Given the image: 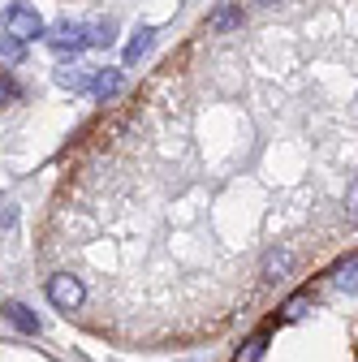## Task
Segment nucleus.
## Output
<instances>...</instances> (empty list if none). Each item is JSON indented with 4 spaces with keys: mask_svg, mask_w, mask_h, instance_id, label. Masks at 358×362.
Listing matches in <instances>:
<instances>
[{
    "mask_svg": "<svg viewBox=\"0 0 358 362\" xmlns=\"http://www.w3.org/2000/svg\"><path fill=\"white\" fill-rule=\"evenodd\" d=\"M43 43H48V52L61 57V61H78L86 48H91V39H86V22H57L48 26V35H43Z\"/></svg>",
    "mask_w": 358,
    "mask_h": 362,
    "instance_id": "obj_1",
    "label": "nucleus"
},
{
    "mask_svg": "<svg viewBox=\"0 0 358 362\" xmlns=\"http://www.w3.org/2000/svg\"><path fill=\"white\" fill-rule=\"evenodd\" d=\"M0 26H5L9 35H18L22 43L48 35V26H43V18H39V9H35V5H9L5 13H0Z\"/></svg>",
    "mask_w": 358,
    "mask_h": 362,
    "instance_id": "obj_2",
    "label": "nucleus"
},
{
    "mask_svg": "<svg viewBox=\"0 0 358 362\" xmlns=\"http://www.w3.org/2000/svg\"><path fill=\"white\" fill-rule=\"evenodd\" d=\"M302 267V255L294 250V246H272L263 255V267H259V281L263 285H281V281H289L294 272Z\"/></svg>",
    "mask_w": 358,
    "mask_h": 362,
    "instance_id": "obj_3",
    "label": "nucleus"
},
{
    "mask_svg": "<svg viewBox=\"0 0 358 362\" xmlns=\"http://www.w3.org/2000/svg\"><path fill=\"white\" fill-rule=\"evenodd\" d=\"M48 302L57 306V310H65V315H74L82 302H86V285L74 276V272H57V276L48 281Z\"/></svg>",
    "mask_w": 358,
    "mask_h": 362,
    "instance_id": "obj_4",
    "label": "nucleus"
},
{
    "mask_svg": "<svg viewBox=\"0 0 358 362\" xmlns=\"http://www.w3.org/2000/svg\"><path fill=\"white\" fill-rule=\"evenodd\" d=\"M242 22H246V13L238 0H220L207 13V35H233V30H242Z\"/></svg>",
    "mask_w": 358,
    "mask_h": 362,
    "instance_id": "obj_5",
    "label": "nucleus"
},
{
    "mask_svg": "<svg viewBox=\"0 0 358 362\" xmlns=\"http://www.w3.org/2000/svg\"><path fill=\"white\" fill-rule=\"evenodd\" d=\"M328 289L341 293V298H358V255L341 259V263L328 272Z\"/></svg>",
    "mask_w": 358,
    "mask_h": 362,
    "instance_id": "obj_6",
    "label": "nucleus"
},
{
    "mask_svg": "<svg viewBox=\"0 0 358 362\" xmlns=\"http://www.w3.org/2000/svg\"><path fill=\"white\" fill-rule=\"evenodd\" d=\"M0 315H5V324L9 328H18V332H26V337H35L43 324H39V315L26 306V302H18V298H9V302H0Z\"/></svg>",
    "mask_w": 358,
    "mask_h": 362,
    "instance_id": "obj_7",
    "label": "nucleus"
},
{
    "mask_svg": "<svg viewBox=\"0 0 358 362\" xmlns=\"http://www.w3.org/2000/svg\"><path fill=\"white\" fill-rule=\"evenodd\" d=\"M91 78H96V69L74 65V61L57 69V86H61V90H69V95H91Z\"/></svg>",
    "mask_w": 358,
    "mask_h": 362,
    "instance_id": "obj_8",
    "label": "nucleus"
},
{
    "mask_svg": "<svg viewBox=\"0 0 358 362\" xmlns=\"http://www.w3.org/2000/svg\"><path fill=\"white\" fill-rule=\"evenodd\" d=\"M151 48H156V26H134V30H129V43H125V52H121L125 69H134Z\"/></svg>",
    "mask_w": 358,
    "mask_h": 362,
    "instance_id": "obj_9",
    "label": "nucleus"
},
{
    "mask_svg": "<svg viewBox=\"0 0 358 362\" xmlns=\"http://www.w3.org/2000/svg\"><path fill=\"white\" fill-rule=\"evenodd\" d=\"M121 90H125V69H96V78H91V95H96L100 104L117 100Z\"/></svg>",
    "mask_w": 358,
    "mask_h": 362,
    "instance_id": "obj_10",
    "label": "nucleus"
},
{
    "mask_svg": "<svg viewBox=\"0 0 358 362\" xmlns=\"http://www.w3.org/2000/svg\"><path fill=\"white\" fill-rule=\"evenodd\" d=\"M263 358H267V332L246 337V341L238 345V354H233V362H263Z\"/></svg>",
    "mask_w": 358,
    "mask_h": 362,
    "instance_id": "obj_11",
    "label": "nucleus"
},
{
    "mask_svg": "<svg viewBox=\"0 0 358 362\" xmlns=\"http://www.w3.org/2000/svg\"><path fill=\"white\" fill-rule=\"evenodd\" d=\"M311 310H316V298H311V293H294V298L281 306V320H285V324H298V320H306Z\"/></svg>",
    "mask_w": 358,
    "mask_h": 362,
    "instance_id": "obj_12",
    "label": "nucleus"
},
{
    "mask_svg": "<svg viewBox=\"0 0 358 362\" xmlns=\"http://www.w3.org/2000/svg\"><path fill=\"white\" fill-rule=\"evenodd\" d=\"M26 48H30V43H22L18 35H0V65H22L26 61Z\"/></svg>",
    "mask_w": 358,
    "mask_h": 362,
    "instance_id": "obj_13",
    "label": "nucleus"
},
{
    "mask_svg": "<svg viewBox=\"0 0 358 362\" xmlns=\"http://www.w3.org/2000/svg\"><path fill=\"white\" fill-rule=\"evenodd\" d=\"M86 39H91V48H112V43H117V22L112 18L91 22V26H86Z\"/></svg>",
    "mask_w": 358,
    "mask_h": 362,
    "instance_id": "obj_14",
    "label": "nucleus"
},
{
    "mask_svg": "<svg viewBox=\"0 0 358 362\" xmlns=\"http://www.w3.org/2000/svg\"><path fill=\"white\" fill-rule=\"evenodd\" d=\"M22 95H26V90H22V82H18L13 74H5V69H0V108H13V104H22Z\"/></svg>",
    "mask_w": 358,
    "mask_h": 362,
    "instance_id": "obj_15",
    "label": "nucleus"
},
{
    "mask_svg": "<svg viewBox=\"0 0 358 362\" xmlns=\"http://www.w3.org/2000/svg\"><path fill=\"white\" fill-rule=\"evenodd\" d=\"M345 211H350V220H358V177L345 186Z\"/></svg>",
    "mask_w": 358,
    "mask_h": 362,
    "instance_id": "obj_16",
    "label": "nucleus"
},
{
    "mask_svg": "<svg viewBox=\"0 0 358 362\" xmlns=\"http://www.w3.org/2000/svg\"><path fill=\"white\" fill-rule=\"evenodd\" d=\"M13 220H18V211H13V207L5 203V207H0V229H9V224H13Z\"/></svg>",
    "mask_w": 358,
    "mask_h": 362,
    "instance_id": "obj_17",
    "label": "nucleus"
},
{
    "mask_svg": "<svg viewBox=\"0 0 358 362\" xmlns=\"http://www.w3.org/2000/svg\"><path fill=\"white\" fill-rule=\"evenodd\" d=\"M246 5H255V9H277V5H285V0H246Z\"/></svg>",
    "mask_w": 358,
    "mask_h": 362,
    "instance_id": "obj_18",
    "label": "nucleus"
}]
</instances>
